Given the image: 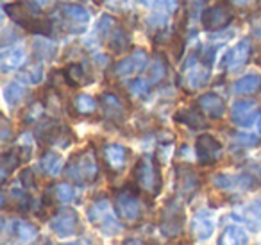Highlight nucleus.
Here are the masks:
<instances>
[{
  "label": "nucleus",
  "instance_id": "obj_1",
  "mask_svg": "<svg viewBox=\"0 0 261 245\" xmlns=\"http://www.w3.org/2000/svg\"><path fill=\"white\" fill-rule=\"evenodd\" d=\"M40 11L41 9L31 4L29 0H20V2H13V4L6 6V13L16 26H22L29 33L48 36L52 33V23L41 18Z\"/></svg>",
  "mask_w": 261,
  "mask_h": 245
},
{
  "label": "nucleus",
  "instance_id": "obj_2",
  "mask_svg": "<svg viewBox=\"0 0 261 245\" xmlns=\"http://www.w3.org/2000/svg\"><path fill=\"white\" fill-rule=\"evenodd\" d=\"M133 181H135L136 188L143 193L152 195V197L160 195L161 188H163L160 163L152 156L140 158L135 165V170H133Z\"/></svg>",
  "mask_w": 261,
  "mask_h": 245
},
{
  "label": "nucleus",
  "instance_id": "obj_3",
  "mask_svg": "<svg viewBox=\"0 0 261 245\" xmlns=\"http://www.w3.org/2000/svg\"><path fill=\"white\" fill-rule=\"evenodd\" d=\"M98 172H100L98 159L91 149H84V151L77 152L68 161V165L65 166L66 177L77 184L95 183L98 177Z\"/></svg>",
  "mask_w": 261,
  "mask_h": 245
},
{
  "label": "nucleus",
  "instance_id": "obj_4",
  "mask_svg": "<svg viewBox=\"0 0 261 245\" xmlns=\"http://www.w3.org/2000/svg\"><path fill=\"white\" fill-rule=\"evenodd\" d=\"M88 220L93 226H97L104 234H113L122 231V224L118 222V218L115 216V211L111 208V202L106 197H98L93 204L88 208Z\"/></svg>",
  "mask_w": 261,
  "mask_h": 245
},
{
  "label": "nucleus",
  "instance_id": "obj_5",
  "mask_svg": "<svg viewBox=\"0 0 261 245\" xmlns=\"http://www.w3.org/2000/svg\"><path fill=\"white\" fill-rule=\"evenodd\" d=\"M115 209L118 213L120 218H123L125 222H138L142 218L143 206L140 201V195L136 190L125 186L122 190L116 191L115 195Z\"/></svg>",
  "mask_w": 261,
  "mask_h": 245
},
{
  "label": "nucleus",
  "instance_id": "obj_6",
  "mask_svg": "<svg viewBox=\"0 0 261 245\" xmlns=\"http://www.w3.org/2000/svg\"><path fill=\"white\" fill-rule=\"evenodd\" d=\"M36 138L45 145H59V147H68L73 141V134L66 129L58 120H40L36 127Z\"/></svg>",
  "mask_w": 261,
  "mask_h": 245
},
{
  "label": "nucleus",
  "instance_id": "obj_7",
  "mask_svg": "<svg viewBox=\"0 0 261 245\" xmlns=\"http://www.w3.org/2000/svg\"><path fill=\"white\" fill-rule=\"evenodd\" d=\"M149 54L143 48H136L129 56H125L123 59H120L115 66H113V77L116 79H130V77L138 76L140 72L149 66Z\"/></svg>",
  "mask_w": 261,
  "mask_h": 245
},
{
  "label": "nucleus",
  "instance_id": "obj_8",
  "mask_svg": "<svg viewBox=\"0 0 261 245\" xmlns=\"http://www.w3.org/2000/svg\"><path fill=\"white\" fill-rule=\"evenodd\" d=\"M211 184L222 191H247L259 186V181L250 174H215Z\"/></svg>",
  "mask_w": 261,
  "mask_h": 245
},
{
  "label": "nucleus",
  "instance_id": "obj_9",
  "mask_svg": "<svg viewBox=\"0 0 261 245\" xmlns=\"http://www.w3.org/2000/svg\"><path fill=\"white\" fill-rule=\"evenodd\" d=\"M234 15H232V9L229 2H217L215 6L207 8L206 11L200 16V23L206 31H224L225 27H229V23L232 22Z\"/></svg>",
  "mask_w": 261,
  "mask_h": 245
},
{
  "label": "nucleus",
  "instance_id": "obj_10",
  "mask_svg": "<svg viewBox=\"0 0 261 245\" xmlns=\"http://www.w3.org/2000/svg\"><path fill=\"white\" fill-rule=\"evenodd\" d=\"M182 76H185V84L190 90H200L210 83V66L200 63L195 54H192L182 65Z\"/></svg>",
  "mask_w": 261,
  "mask_h": 245
},
{
  "label": "nucleus",
  "instance_id": "obj_11",
  "mask_svg": "<svg viewBox=\"0 0 261 245\" xmlns=\"http://www.w3.org/2000/svg\"><path fill=\"white\" fill-rule=\"evenodd\" d=\"M200 188V177L192 166L177 165L175 166V191L179 197L192 199Z\"/></svg>",
  "mask_w": 261,
  "mask_h": 245
},
{
  "label": "nucleus",
  "instance_id": "obj_12",
  "mask_svg": "<svg viewBox=\"0 0 261 245\" xmlns=\"http://www.w3.org/2000/svg\"><path fill=\"white\" fill-rule=\"evenodd\" d=\"M48 226H50L52 233L58 234L59 238H70L75 234L77 227H79V215L72 208L59 209L50 218Z\"/></svg>",
  "mask_w": 261,
  "mask_h": 245
},
{
  "label": "nucleus",
  "instance_id": "obj_13",
  "mask_svg": "<svg viewBox=\"0 0 261 245\" xmlns=\"http://www.w3.org/2000/svg\"><path fill=\"white\" fill-rule=\"evenodd\" d=\"M197 158L202 166H211L222 158V143L213 136V134H200L197 138Z\"/></svg>",
  "mask_w": 261,
  "mask_h": 245
},
{
  "label": "nucleus",
  "instance_id": "obj_14",
  "mask_svg": "<svg viewBox=\"0 0 261 245\" xmlns=\"http://www.w3.org/2000/svg\"><path fill=\"white\" fill-rule=\"evenodd\" d=\"M182 224H185V215H182V208L177 201H172L165 206L163 216H161L160 229L167 238H174L182 231Z\"/></svg>",
  "mask_w": 261,
  "mask_h": 245
},
{
  "label": "nucleus",
  "instance_id": "obj_15",
  "mask_svg": "<svg viewBox=\"0 0 261 245\" xmlns=\"http://www.w3.org/2000/svg\"><path fill=\"white\" fill-rule=\"evenodd\" d=\"M231 122L234 124L236 127H242V129H247L252 124H256L257 120V104L254 101H249V99H240L234 104L231 106Z\"/></svg>",
  "mask_w": 261,
  "mask_h": 245
},
{
  "label": "nucleus",
  "instance_id": "obj_16",
  "mask_svg": "<svg viewBox=\"0 0 261 245\" xmlns=\"http://www.w3.org/2000/svg\"><path fill=\"white\" fill-rule=\"evenodd\" d=\"M129 151L120 143H106L102 147V159L113 174H120L127 165Z\"/></svg>",
  "mask_w": 261,
  "mask_h": 245
},
{
  "label": "nucleus",
  "instance_id": "obj_17",
  "mask_svg": "<svg viewBox=\"0 0 261 245\" xmlns=\"http://www.w3.org/2000/svg\"><path fill=\"white\" fill-rule=\"evenodd\" d=\"M190 231H192L195 240L199 241L210 240L215 233V218L211 215V211H207V209L197 211L192 218V224H190Z\"/></svg>",
  "mask_w": 261,
  "mask_h": 245
},
{
  "label": "nucleus",
  "instance_id": "obj_18",
  "mask_svg": "<svg viewBox=\"0 0 261 245\" xmlns=\"http://www.w3.org/2000/svg\"><path fill=\"white\" fill-rule=\"evenodd\" d=\"M100 109L104 113V116L108 120L115 124H120L125 120L127 109L123 101L118 97L116 93H111V91H106V93L100 95Z\"/></svg>",
  "mask_w": 261,
  "mask_h": 245
},
{
  "label": "nucleus",
  "instance_id": "obj_19",
  "mask_svg": "<svg viewBox=\"0 0 261 245\" xmlns=\"http://www.w3.org/2000/svg\"><path fill=\"white\" fill-rule=\"evenodd\" d=\"M250 52H252V45H250V40H242L231 47L227 51V54L224 56V61H222V66L225 70H238L245 65L250 59Z\"/></svg>",
  "mask_w": 261,
  "mask_h": 245
},
{
  "label": "nucleus",
  "instance_id": "obj_20",
  "mask_svg": "<svg viewBox=\"0 0 261 245\" xmlns=\"http://www.w3.org/2000/svg\"><path fill=\"white\" fill-rule=\"evenodd\" d=\"M197 106H199V109L204 113V115L210 116V118H213V120H220L222 116L225 115V109H227L225 108L224 99L217 93L200 95L199 101H197Z\"/></svg>",
  "mask_w": 261,
  "mask_h": 245
},
{
  "label": "nucleus",
  "instance_id": "obj_21",
  "mask_svg": "<svg viewBox=\"0 0 261 245\" xmlns=\"http://www.w3.org/2000/svg\"><path fill=\"white\" fill-rule=\"evenodd\" d=\"M104 40L108 43L109 51L115 52V54H125L129 51V34L118 22H115V26L106 34Z\"/></svg>",
  "mask_w": 261,
  "mask_h": 245
},
{
  "label": "nucleus",
  "instance_id": "obj_22",
  "mask_svg": "<svg viewBox=\"0 0 261 245\" xmlns=\"http://www.w3.org/2000/svg\"><path fill=\"white\" fill-rule=\"evenodd\" d=\"M27 59V54H25V48L23 47H9V48H4L2 54H0V68L2 72L8 74V72H13V70L20 68V66L25 63Z\"/></svg>",
  "mask_w": 261,
  "mask_h": 245
},
{
  "label": "nucleus",
  "instance_id": "obj_23",
  "mask_svg": "<svg viewBox=\"0 0 261 245\" xmlns=\"http://www.w3.org/2000/svg\"><path fill=\"white\" fill-rule=\"evenodd\" d=\"M59 9H61V15L65 16L66 22L77 26L79 31H83L86 23L90 22V11L81 4H63Z\"/></svg>",
  "mask_w": 261,
  "mask_h": 245
},
{
  "label": "nucleus",
  "instance_id": "obj_24",
  "mask_svg": "<svg viewBox=\"0 0 261 245\" xmlns=\"http://www.w3.org/2000/svg\"><path fill=\"white\" fill-rule=\"evenodd\" d=\"M232 91L236 95H257L261 93V76L259 74H247V76L240 77L234 84H232Z\"/></svg>",
  "mask_w": 261,
  "mask_h": 245
},
{
  "label": "nucleus",
  "instance_id": "obj_25",
  "mask_svg": "<svg viewBox=\"0 0 261 245\" xmlns=\"http://www.w3.org/2000/svg\"><path fill=\"white\" fill-rule=\"evenodd\" d=\"M40 168L45 176H50V177H58L59 174L63 172V158L61 154L54 151H47L40 159Z\"/></svg>",
  "mask_w": 261,
  "mask_h": 245
},
{
  "label": "nucleus",
  "instance_id": "obj_26",
  "mask_svg": "<svg viewBox=\"0 0 261 245\" xmlns=\"http://www.w3.org/2000/svg\"><path fill=\"white\" fill-rule=\"evenodd\" d=\"M31 51H33L34 59L45 63L54 59L56 52H58V45L54 41L47 40V38H40V40H34L33 45H31Z\"/></svg>",
  "mask_w": 261,
  "mask_h": 245
},
{
  "label": "nucleus",
  "instance_id": "obj_27",
  "mask_svg": "<svg viewBox=\"0 0 261 245\" xmlns=\"http://www.w3.org/2000/svg\"><path fill=\"white\" fill-rule=\"evenodd\" d=\"M217 245H249L247 231L240 226H229L220 234Z\"/></svg>",
  "mask_w": 261,
  "mask_h": 245
},
{
  "label": "nucleus",
  "instance_id": "obj_28",
  "mask_svg": "<svg viewBox=\"0 0 261 245\" xmlns=\"http://www.w3.org/2000/svg\"><path fill=\"white\" fill-rule=\"evenodd\" d=\"M63 77H65L66 84L68 86H83V84H90L88 83V77H86V68H84L83 65H79V63H70V65L65 66V70H63Z\"/></svg>",
  "mask_w": 261,
  "mask_h": 245
},
{
  "label": "nucleus",
  "instance_id": "obj_29",
  "mask_svg": "<svg viewBox=\"0 0 261 245\" xmlns=\"http://www.w3.org/2000/svg\"><path fill=\"white\" fill-rule=\"evenodd\" d=\"M13 234L18 238L23 243H33L38 238V227L31 222H25V220H15L11 226Z\"/></svg>",
  "mask_w": 261,
  "mask_h": 245
},
{
  "label": "nucleus",
  "instance_id": "obj_30",
  "mask_svg": "<svg viewBox=\"0 0 261 245\" xmlns=\"http://www.w3.org/2000/svg\"><path fill=\"white\" fill-rule=\"evenodd\" d=\"M200 109L197 111V109L193 108H188V109H181V111L175 115V120H177L179 124H185V126H188L190 129H204V127L207 126L206 120L202 118V115H200Z\"/></svg>",
  "mask_w": 261,
  "mask_h": 245
},
{
  "label": "nucleus",
  "instance_id": "obj_31",
  "mask_svg": "<svg viewBox=\"0 0 261 245\" xmlns=\"http://www.w3.org/2000/svg\"><path fill=\"white\" fill-rule=\"evenodd\" d=\"M25 95H27L25 86H23L22 83H18V81H13V83L4 86V101L8 102V106H11V108H16V106L25 99Z\"/></svg>",
  "mask_w": 261,
  "mask_h": 245
},
{
  "label": "nucleus",
  "instance_id": "obj_32",
  "mask_svg": "<svg viewBox=\"0 0 261 245\" xmlns=\"http://www.w3.org/2000/svg\"><path fill=\"white\" fill-rule=\"evenodd\" d=\"M23 161L22 154H20L18 149H13V151L6 152L4 156H2V165H0V172H2V183H6L9 177V174L15 172V168H18V165Z\"/></svg>",
  "mask_w": 261,
  "mask_h": 245
},
{
  "label": "nucleus",
  "instance_id": "obj_33",
  "mask_svg": "<svg viewBox=\"0 0 261 245\" xmlns=\"http://www.w3.org/2000/svg\"><path fill=\"white\" fill-rule=\"evenodd\" d=\"M168 65H167V59H165L163 54H158L152 61L149 63V81L150 84H160L161 81L167 77L168 72Z\"/></svg>",
  "mask_w": 261,
  "mask_h": 245
},
{
  "label": "nucleus",
  "instance_id": "obj_34",
  "mask_svg": "<svg viewBox=\"0 0 261 245\" xmlns=\"http://www.w3.org/2000/svg\"><path fill=\"white\" fill-rule=\"evenodd\" d=\"M72 104H73V109H75L79 115H93L98 108L97 101H95L91 95H86V93L75 95Z\"/></svg>",
  "mask_w": 261,
  "mask_h": 245
},
{
  "label": "nucleus",
  "instance_id": "obj_35",
  "mask_svg": "<svg viewBox=\"0 0 261 245\" xmlns=\"http://www.w3.org/2000/svg\"><path fill=\"white\" fill-rule=\"evenodd\" d=\"M150 88H152V84H150L149 79H143V77H136V79H130L129 83H127V90H129V93L133 95V97H147V95L150 93Z\"/></svg>",
  "mask_w": 261,
  "mask_h": 245
},
{
  "label": "nucleus",
  "instance_id": "obj_36",
  "mask_svg": "<svg viewBox=\"0 0 261 245\" xmlns=\"http://www.w3.org/2000/svg\"><path fill=\"white\" fill-rule=\"evenodd\" d=\"M77 197L75 193V188L72 186V184L68 183H59L54 186V199L59 202H63V204H68V202H73Z\"/></svg>",
  "mask_w": 261,
  "mask_h": 245
},
{
  "label": "nucleus",
  "instance_id": "obj_37",
  "mask_svg": "<svg viewBox=\"0 0 261 245\" xmlns=\"http://www.w3.org/2000/svg\"><path fill=\"white\" fill-rule=\"evenodd\" d=\"M20 79L27 84H40L43 81V68L41 66H29L20 74Z\"/></svg>",
  "mask_w": 261,
  "mask_h": 245
},
{
  "label": "nucleus",
  "instance_id": "obj_38",
  "mask_svg": "<svg viewBox=\"0 0 261 245\" xmlns=\"http://www.w3.org/2000/svg\"><path fill=\"white\" fill-rule=\"evenodd\" d=\"M11 195V201H13V206H16V209H22V211H27L31 208V195L25 193L23 190H15L13 188L9 191Z\"/></svg>",
  "mask_w": 261,
  "mask_h": 245
},
{
  "label": "nucleus",
  "instance_id": "obj_39",
  "mask_svg": "<svg viewBox=\"0 0 261 245\" xmlns=\"http://www.w3.org/2000/svg\"><path fill=\"white\" fill-rule=\"evenodd\" d=\"M41 116H43V104L34 102V104H31L29 108H27V113H25V116H23V120L29 124H34V122H40Z\"/></svg>",
  "mask_w": 261,
  "mask_h": 245
},
{
  "label": "nucleus",
  "instance_id": "obj_40",
  "mask_svg": "<svg viewBox=\"0 0 261 245\" xmlns=\"http://www.w3.org/2000/svg\"><path fill=\"white\" fill-rule=\"evenodd\" d=\"M234 140L238 141L242 147H256V145L261 143V140L254 134H247V133H236Z\"/></svg>",
  "mask_w": 261,
  "mask_h": 245
},
{
  "label": "nucleus",
  "instance_id": "obj_41",
  "mask_svg": "<svg viewBox=\"0 0 261 245\" xmlns=\"http://www.w3.org/2000/svg\"><path fill=\"white\" fill-rule=\"evenodd\" d=\"M217 51L218 47H215V45H207V47H202L200 48V61L204 63V65L211 66L215 61V58H217Z\"/></svg>",
  "mask_w": 261,
  "mask_h": 245
},
{
  "label": "nucleus",
  "instance_id": "obj_42",
  "mask_svg": "<svg viewBox=\"0 0 261 245\" xmlns=\"http://www.w3.org/2000/svg\"><path fill=\"white\" fill-rule=\"evenodd\" d=\"M20 181H22V184H23L25 190H31V188L36 186V179H34V174L31 168H25L22 174H20Z\"/></svg>",
  "mask_w": 261,
  "mask_h": 245
},
{
  "label": "nucleus",
  "instance_id": "obj_43",
  "mask_svg": "<svg viewBox=\"0 0 261 245\" xmlns=\"http://www.w3.org/2000/svg\"><path fill=\"white\" fill-rule=\"evenodd\" d=\"M160 2V6L163 9H167L168 13H174L175 8H177V0H158Z\"/></svg>",
  "mask_w": 261,
  "mask_h": 245
},
{
  "label": "nucleus",
  "instance_id": "obj_44",
  "mask_svg": "<svg viewBox=\"0 0 261 245\" xmlns=\"http://www.w3.org/2000/svg\"><path fill=\"white\" fill-rule=\"evenodd\" d=\"M31 4L33 6H36V8H40V9H45V8H48V6L54 2V0H29Z\"/></svg>",
  "mask_w": 261,
  "mask_h": 245
},
{
  "label": "nucleus",
  "instance_id": "obj_45",
  "mask_svg": "<svg viewBox=\"0 0 261 245\" xmlns=\"http://www.w3.org/2000/svg\"><path fill=\"white\" fill-rule=\"evenodd\" d=\"M254 0H231V4H234L236 8H247V6L252 4Z\"/></svg>",
  "mask_w": 261,
  "mask_h": 245
},
{
  "label": "nucleus",
  "instance_id": "obj_46",
  "mask_svg": "<svg viewBox=\"0 0 261 245\" xmlns=\"http://www.w3.org/2000/svg\"><path fill=\"white\" fill-rule=\"evenodd\" d=\"M2 140L8 141L9 140V126H8V120L2 122Z\"/></svg>",
  "mask_w": 261,
  "mask_h": 245
},
{
  "label": "nucleus",
  "instance_id": "obj_47",
  "mask_svg": "<svg viewBox=\"0 0 261 245\" xmlns=\"http://www.w3.org/2000/svg\"><path fill=\"white\" fill-rule=\"evenodd\" d=\"M102 2H104V4L113 6V8H118V6L125 4V0H102Z\"/></svg>",
  "mask_w": 261,
  "mask_h": 245
},
{
  "label": "nucleus",
  "instance_id": "obj_48",
  "mask_svg": "<svg viewBox=\"0 0 261 245\" xmlns=\"http://www.w3.org/2000/svg\"><path fill=\"white\" fill-rule=\"evenodd\" d=\"M252 34L254 36H257L261 40V23H256V26L252 27Z\"/></svg>",
  "mask_w": 261,
  "mask_h": 245
},
{
  "label": "nucleus",
  "instance_id": "obj_49",
  "mask_svg": "<svg viewBox=\"0 0 261 245\" xmlns=\"http://www.w3.org/2000/svg\"><path fill=\"white\" fill-rule=\"evenodd\" d=\"M123 245H143L140 240H135V238H130V240H125L123 241Z\"/></svg>",
  "mask_w": 261,
  "mask_h": 245
},
{
  "label": "nucleus",
  "instance_id": "obj_50",
  "mask_svg": "<svg viewBox=\"0 0 261 245\" xmlns=\"http://www.w3.org/2000/svg\"><path fill=\"white\" fill-rule=\"evenodd\" d=\"M256 127H257V133L261 134V113L257 115V120H256Z\"/></svg>",
  "mask_w": 261,
  "mask_h": 245
},
{
  "label": "nucleus",
  "instance_id": "obj_51",
  "mask_svg": "<svg viewBox=\"0 0 261 245\" xmlns=\"http://www.w3.org/2000/svg\"><path fill=\"white\" fill-rule=\"evenodd\" d=\"M45 245H54V243H50V241H47V243H45Z\"/></svg>",
  "mask_w": 261,
  "mask_h": 245
},
{
  "label": "nucleus",
  "instance_id": "obj_52",
  "mask_svg": "<svg viewBox=\"0 0 261 245\" xmlns=\"http://www.w3.org/2000/svg\"><path fill=\"white\" fill-rule=\"evenodd\" d=\"M257 245H261V240H259V241H257Z\"/></svg>",
  "mask_w": 261,
  "mask_h": 245
},
{
  "label": "nucleus",
  "instance_id": "obj_53",
  "mask_svg": "<svg viewBox=\"0 0 261 245\" xmlns=\"http://www.w3.org/2000/svg\"><path fill=\"white\" fill-rule=\"evenodd\" d=\"M259 8H261V0H259Z\"/></svg>",
  "mask_w": 261,
  "mask_h": 245
}]
</instances>
